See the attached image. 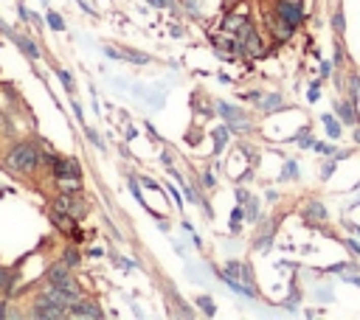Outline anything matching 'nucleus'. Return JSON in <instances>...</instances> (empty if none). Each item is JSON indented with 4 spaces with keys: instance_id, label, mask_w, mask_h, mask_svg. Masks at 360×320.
<instances>
[{
    "instance_id": "nucleus-39",
    "label": "nucleus",
    "mask_w": 360,
    "mask_h": 320,
    "mask_svg": "<svg viewBox=\"0 0 360 320\" xmlns=\"http://www.w3.org/2000/svg\"><path fill=\"white\" fill-rule=\"evenodd\" d=\"M0 31H3V34H9V37H12V28H9V25L3 23V20H0Z\"/></svg>"
},
{
    "instance_id": "nucleus-20",
    "label": "nucleus",
    "mask_w": 360,
    "mask_h": 320,
    "mask_svg": "<svg viewBox=\"0 0 360 320\" xmlns=\"http://www.w3.org/2000/svg\"><path fill=\"white\" fill-rule=\"evenodd\" d=\"M290 177H299V163H296V160H287L284 163V171H281V180H290Z\"/></svg>"
},
{
    "instance_id": "nucleus-21",
    "label": "nucleus",
    "mask_w": 360,
    "mask_h": 320,
    "mask_svg": "<svg viewBox=\"0 0 360 320\" xmlns=\"http://www.w3.org/2000/svg\"><path fill=\"white\" fill-rule=\"evenodd\" d=\"M45 20H48V25L54 31H65V20H62L56 12H48V14H45Z\"/></svg>"
},
{
    "instance_id": "nucleus-22",
    "label": "nucleus",
    "mask_w": 360,
    "mask_h": 320,
    "mask_svg": "<svg viewBox=\"0 0 360 320\" xmlns=\"http://www.w3.org/2000/svg\"><path fill=\"white\" fill-rule=\"evenodd\" d=\"M124 56H129V62H135V65H147L149 56L147 54H141V51H121Z\"/></svg>"
},
{
    "instance_id": "nucleus-17",
    "label": "nucleus",
    "mask_w": 360,
    "mask_h": 320,
    "mask_svg": "<svg viewBox=\"0 0 360 320\" xmlns=\"http://www.w3.org/2000/svg\"><path fill=\"white\" fill-rule=\"evenodd\" d=\"M62 261H65L68 267H71V270H74V267H79V261H82V256H79V250H65V256H62Z\"/></svg>"
},
{
    "instance_id": "nucleus-31",
    "label": "nucleus",
    "mask_w": 360,
    "mask_h": 320,
    "mask_svg": "<svg viewBox=\"0 0 360 320\" xmlns=\"http://www.w3.org/2000/svg\"><path fill=\"white\" fill-rule=\"evenodd\" d=\"M237 202H239V205L248 202V191H245V188H239V191H237Z\"/></svg>"
},
{
    "instance_id": "nucleus-29",
    "label": "nucleus",
    "mask_w": 360,
    "mask_h": 320,
    "mask_svg": "<svg viewBox=\"0 0 360 320\" xmlns=\"http://www.w3.org/2000/svg\"><path fill=\"white\" fill-rule=\"evenodd\" d=\"M259 217V205H256V199H250L248 197V219H256Z\"/></svg>"
},
{
    "instance_id": "nucleus-13",
    "label": "nucleus",
    "mask_w": 360,
    "mask_h": 320,
    "mask_svg": "<svg viewBox=\"0 0 360 320\" xmlns=\"http://www.w3.org/2000/svg\"><path fill=\"white\" fill-rule=\"evenodd\" d=\"M273 37L276 40H281V43H284V40H290V37H293V31H296V25H290V23H284V20H279V17H273Z\"/></svg>"
},
{
    "instance_id": "nucleus-33",
    "label": "nucleus",
    "mask_w": 360,
    "mask_h": 320,
    "mask_svg": "<svg viewBox=\"0 0 360 320\" xmlns=\"http://www.w3.org/2000/svg\"><path fill=\"white\" fill-rule=\"evenodd\" d=\"M357 96H360V82L352 79V98H357Z\"/></svg>"
},
{
    "instance_id": "nucleus-7",
    "label": "nucleus",
    "mask_w": 360,
    "mask_h": 320,
    "mask_svg": "<svg viewBox=\"0 0 360 320\" xmlns=\"http://www.w3.org/2000/svg\"><path fill=\"white\" fill-rule=\"evenodd\" d=\"M68 314H71V317H93V320L104 317L102 306H99L96 301H85V298H79V301H76L74 306L68 309Z\"/></svg>"
},
{
    "instance_id": "nucleus-4",
    "label": "nucleus",
    "mask_w": 360,
    "mask_h": 320,
    "mask_svg": "<svg viewBox=\"0 0 360 320\" xmlns=\"http://www.w3.org/2000/svg\"><path fill=\"white\" fill-rule=\"evenodd\" d=\"M31 317L59 320V317H68V309H65V306H56V303H51L48 298H43V295H40V301L34 303V309H31Z\"/></svg>"
},
{
    "instance_id": "nucleus-10",
    "label": "nucleus",
    "mask_w": 360,
    "mask_h": 320,
    "mask_svg": "<svg viewBox=\"0 0 360 320\" xmlns=\"http://www.w3.org/2000/svg\"><path fill=\"white\" fill-rule=\"evenodd\" d=\"M214 48H217V54L222 59H231L237 54V40L234 37H214Z\"/></svg>"
},
{
    "instance_id": "nucleus-11",
    "label": "nucleus",
    "mask_w": 360,
    "mask_h": 320,
    "mask_svg": "<svg viewBox=\"0 0 360 320\" xmlns=\"http://www.w3.org/2000/svg\"><path fill=\"white\" fill-rule=\"evenodd\" d=\"M68 275H71V267H68L65 261H56V264L48 267V284H59Z\"/></svg>"
},
{
    "instance_id": "nucleus-32",
    "label": "nucleus",
    "mask_w": 360,
    "mask_h": 320,
    "mask_svg": "<svg viewBox=\"0 0 360 320\" xmlns=\"http://www.w3.org/2000/svg\"><path fill=\"white\" fill-rule=\"evenodd\" d=\"M335 28H338V31H343V28H346V23H343V14H341V12L335 14Z\"/></svg>"
},
{
    "instance_id": "nucleus-1",
    "label": "nucleus",
    "mask_w": 360,
    "mask_h": 320,
    "mask_svg": "<svg viewBox=\"0 0 360 320\" xmlns=\"http://www.w3.org/2000/svg\"><path fill=\"white\" fill-rule=\"evenodd\" d=\"M40 166V146L31 144V140H23V144L12 146L6 155V169L14 171V174H34Z\"/></svg>"
},
{
    "instance_id": "nucleus-14",
    "label": "nucleus",
    "mask_w": 360,
    "mask_h": 320,
    "mask_svg": "<svg viewBox=\"0 0 360 320\" xmlns=\"http://www.w3.org/2000/svg\"><path fill=\"white\" fill-rule=\"evenodd\" d=\"M259 101H262L259 107H262L265 113H270V110H281V96H279V93H273V96H262Z\"/></svg>"
},
{
    "instance_id": "nucleus-30",
    "label": "nucleus",
    "mask_w": 360,
    "mask_h": 320,
    "mask_svg": "<svg viewBox=\"0 0 360 320\" xmlns=\"http://www.w3.org/2000/svg\"><path fill=\"white\" fill-rule=\"evenodd\" d=\"M129 188H133L135 199H141V202H144V194H141V188H138V183H135V177H129Z\"/></svg>"
},
{
    "instance_id": "nucleus-38",
    "label": "nucleus",
    "mask_w": 360,
    "mask_h": 320,
    "mask_svg": "<svg viewBox=\"0 0 360 320\" xmlns=\"http://www.w3.org/2000/svg\"><path fill=\"white\" fill-rule=\"evenodd\" d=\"M90 256H93V259H99V256H104V250H102V247H93Z\"/></svg>"
},
{
    "instance_id": "nucleus-44",
    "label": "nucleus",
    "mask_w": 360,
    "mask_h": 320,
    "mask_svg": "<svg viewBox=\"0 0 360 320\" xmlns=\"http://www.w3.org/2000/svg\"><path fill=\"white\" fill-rule=\"evenodd\" d=\"M357 191H360V188H357Z\"/></svg>"
},
{
    "instance_id": "nucleus-3",
    "label": "nucleus",
    "mask_w": 360,
    "mask_h": 320,
    "mask_svg": "<svg viewBox=\"0 0 360 320\" xmlns=\"http://www.w3.org/2000/svg\"><path fill=\"white\" fill-rule=\"evenodd\" d=\"M54 211H62V214H68V217H74L76 222H79V219L85 217L87 205L82 202L79 197H76L74 191H62L59 197L54 199Z\"/></svg>"
},
{
    "instance_id": "nucleus-23",
    "label": "nucleus",
    "mask_w": 360,
    "mask_h": 320,
    "mask_svg": "<svg viewBox=\"0 0 360 320\" xmlns=\"http://www.w3.org/2000/svg\"><path fill=\"white\" fill-rule=\"evenodd\" d=\"M197 306H203V312L208 314V317H214V312H217V309H214V301L208 295H200V301H197Z\"/></svg>"
},
{
    "instance_id": "nucleus-35",
    "label": "nucleus",
    "mask_w": 360,
    "mask_h": 320,
    "mask_svg": "<svg viewBox=\"0 0 360 320\" xmlns=\"http://www.w3.org/2000/svg\"><path fill=\"white\" fill-rule=\"evenodd\" d=\"M152 6H158V9H163V6H169V0H149Z\"/></svg>"
},
{
    "instance_id": "nucleus-43",
    "label": "nucleus",
    "mask_w": 360,
    "mask_h": 320,
    "mask_svg": "<svg viewBox=\"0 0 360 320\" xmlns=\"http://www.w3.org/2000/svg\"><path fill=\"white\" fill-rule=\"evenodd\" d=\"M293 3H301V0H293Z\"/></svg>"
},
{
    "instance_id": "nucleus-9",
    "label": "nucleus",
    "mask_w": 360,
    "mask_h": 320,
    "mask_svg": "<svg viewBox=\"0 0 360 320\" xmlns=\"http://www.w3.org/2000/svg\"><path fill=\"white\" fill-rule=\"evenodd\" d=\"M12 40H14V45H17V48L23 51V54L28 56L31 62H37V59H40V48H37L34 43H31V40H28L25 34H17V31H12Z\"/></svg>"
},
{
    "instance_id": "nucleus-5",
    "label": "nucleus",
    "mask_w": 360,
    "mask_h": 320,
    "mask_svg": "<svg viewBox=\"0 0 360 320\" xmlns=\"http://www.w3.org/2000/svg\"><path fill=\"white\" fill-rule=\"evenodd\" d=\"M276 17L284 20L290 25H299L304 20V12H301V3H293V0H276Z\"/></svg>"
},
{
    "instance_id": "nucleus-18",
    "label": "nucleus",
    "mask_w": 360,
    "mask_h": 320,
    "mask_svg": "<svg viewBox=\"0 0 360 320\" xmlns=\"http://www.w3.org/2000/svg\"><path fill=\"white\" fill-rule=\"evenodd\" d=\"M0 292H6V295H12V272L3 270L0 267Z\"/></svg>"
},
{
    "instance_id": "nucleus-34",
    "label": "nucleus",
    "mask_w": 360,
    "mask_h": 320,
    "mask_svg": "<svg viewBox=\"0 0 360 320\" xmlns=\"http://www.w3.org/2000/svg\"><path fill=\"white\" fill-rule=\"evenodd\" d=\"M330 298H332L330 290H321V292H318V301H330Z\"/></svg>"
},
{
    "instance_id": "nucleus-16",
    "label": "nucleus",
    "mask_w": 360,
    "mask_h": 320,
    "mask_svg": "<svg viewBox=\"0 0 360 320\" xmlns=\"http://www.w3.org/2000/svg\"><path fill=\"white\" fill-rule=\"evenodd\" d=\"M323 124H326V135L330 138H341V121H335L332 115H323Z\"/></svg>"
},
{
    "instance_id": "nucleus-27",
    "label": "nucleus",
    "mask_w": 360,
    "mask_h": 320,
    "mask_svg": "<svg viewBox=\"0 0 360 320\" xmlns=\"http://www.w3.org/2000/svg\"><path fill=\"white\" fill-rule=\"evenodd\" d=\"M85 132H87V138H90V144L96 146V149H104V144H102V138L96 135V129H93V127H87Z\"/></svg>"
},
{
    "instance_id": "nucleus-42",
    "label": "nucleus",
    "mask_w": 360,
    "mask_h": 320,
    "mask_svg": "<svg viewBox=\"0 0 360 320\" xmlns=\"http://www.w3.org/2000/svg\"><path fill=\"white\" fill-rule=\"evenodd\" d=\"M0 127H6V118H3V113H0Z\"/></svg>"
},
{
    "instance_id": "nucleus-8",
    "label": "nucleus",
    "mask_w": 360,
    "mask_h": 320,
    "mask_svg": "<svg viewBox=\"0 0 360 320\" xmlns=\"http://www.w3.org/2000/svg\"><path fill=\"white\" fill-rule=\"evenodd\" d=\"M54 177L65 180V177H82V166L76 163L74 157H56L54 160Z\"/></svg>"
},
{
    "instance_id": "nucleus-26",
    "label": "nucleus",
    "mask_w": 360,
    "mask_h": 320,
    "mask_svg": "<svg viewBox=\"0 0 360 320\" xmlns=\"http://www.w3.org/2000/svg\"><path fill=\"white\" fill-rule=\"evenodd\" d=\"M318 96H321V82H312L310 90H307V98H310V101L315 104V101H318Z\"/></svg>"
},
{
    "instance_id": "nucleus-41",
    "label": "nucleus",
    "mask_w": 360,
    "mask_h": 320,
    "mask_svg": "<svg viewBox=\"0 0 360 320\" xmlns=\"http://www.w3.org/2000/svg\"><path fill=\"white\" fill-rule=\"evenodd\" d=\"M222 3H225V6H234V3H239V0H222Z\"/></svg>"
},
{
    "instance_id": "nucleus-2",
    "label": "nucleus",
    "mask_w": 360,
    "mask_h": 320,
    "mask_svg": "<svg viewBox=\"0 0 360 320\" xmlns=\"http://www.w3.org/2000/svg\"><path fill=\"white\" fill-rule=\"evenodd\" d=\"M237 54L239 56H248V59H253V56H262V51H265V45H262V37L256 34V28L250 23H245L242 28L237 31Z\"/></svg>"
},
{
    "instance_id": "nucleus-24",
    "label": "nucleus",
    "mask_w": 360,
    "mask_h": 320,
    "mask_svg": "<svg viewBox=\"0 0 360 320\" xmlns=\"http://www.w3.org/2000/svg\"><path fill=\"white\" fill-rule=\"evenodd\" d=\"M56 76L62 79V87H65L68 93H74V76H71V73H68V70H56Z\"/></svg>"
},
{
    "instance_id": "nucleus-36",
    "label": "nucleus",
    "mask_w": 360,
    "mask_h": 320,
    "mask_svg": "<svg viewBox=\"0 0 360 320\" xmlns=\"http://www.w3.org/2000/svg\"><path fill=\"white\" fill-rule=\"evenodd\" d=\"M346 244H349V247H352V250H354V253H360V244H357V242H354V239H346Z\"/></svg>"
},
{
    "instance_id": "nucleus-28",
    "label": "nucleus",
    "mask_w": 360,
    "mask_h": 320,
    "mask_svg": "<svg viewBox=\"0 0 360 320\" xmlns=\"http://www.w3.org/2000/svg\"><path fill=\"white\" fill-rule=\"evenodd\" d=\"M242 219H245V211H242V205H239V208H234V214H231V228L237 230V225L242 222Z\"/></svg>"
},
{
    "instance_id": "nucleus-12",
    "label": "nucleus",
    "mask_w": 360,
    "mask_h": 320,
    "mask_svg": "<svg viewBox=\"0 0 360 320\" xmlns=\"http://www.w3.org/2000/svg\"><path fill=\"white\" fill-rule=\"evenodd\" d=\"M248 23V14H242V12H234V14H228L225 20H222V28L228 31V34H237L242 25Z\"/></svg>"
},
{
    "instance_id": "nucleus-15",
    "label": "nucleus",
    "mask_w": 360,
    "mask_h": 320,
    "mask_svg": "<svg viewBox=\"0 0 360 320\" xmlns=\"http://www.w3.org/2000/svg\"><path fill=\"white\" fill-rule=\"evenodd\" d=\"M307 217L321 222V219H326V208H323L321 202H310V205H307Z\"/></svg>"
},
{
    "instance_id": "nucleus-40",
    "label": "nucleus",
    "mask_w": 360,
    "mask_h": 320,
    "mask_svg": "<svg viewBox=\"0 0 360 320\" xmlns=\"http://www.w3.org/2000/svg\"><path fill=\"white\" fill-rule=\"evenodd\" d=\"M354 140H357V144H360V127L354 129Z\"/></svg>"
},
{
    "instance_id": "nucleus-37",
    "label": "nucleus",
    "mask_w": 360,
    "mask_h": 320,
    "mask_svg": "<svg viewBox=\"0 0 360 320\" xmlns=\"http://www.w3.org/2000/svg\"><path fill=\"white\" fill-rule=\"evenodd\" d=\"M74 113H76V118L82 121V107H79V101H74Z\"/></svg>"
},
{
    "instance_id": "nucleus-19",
    "label": "nucleus",
    "mask_w": 360,
    "mask_h": 320,
    "mask_svg": "<svg viewBox=\"0 0 360 320\" xmlns=\"http://www.w3.org/2000/svg\"><path fill=\"white\" fill-rule=\"evenodd\" d=\"M338 115H341L343 121L354 124V104H338Z\"/></svg>"
},
{
    "instance_id": "nucleus-6",
    "label": "nucleus",
    "mask_w": 360,
    "mask_h": 320,
    "mask_svg": "<svg viewBox=\"0 0 360 320\" xmlns=\"http://www.w3.org/2000/svg\"><path fill=\"white\" fill-rule=\"evenodd\" d=\"M220 115L222 118H225V127H231V129H239V132H242V129H248L250 127V121H248V115L242 113V110H237V107H231V104H225V101H220Z\"/></svg>"
},
{
    "instance_id": "nucleus-25",
    "label": "nucleus",
    "mask_w": 360,
    "mask_h": 320,
    "mask_svg": "<svg viewBox=\"0 0 360 320\" xmlns=\"http://www.w3.org/2000/svg\"><path fill=\"white\" fill-rule=\"evenodd\" d=\"M225 140H228V129H217V132H214V144H217V152H220L222 149V144H225Z\"/></svg>"
}]
</instances>
